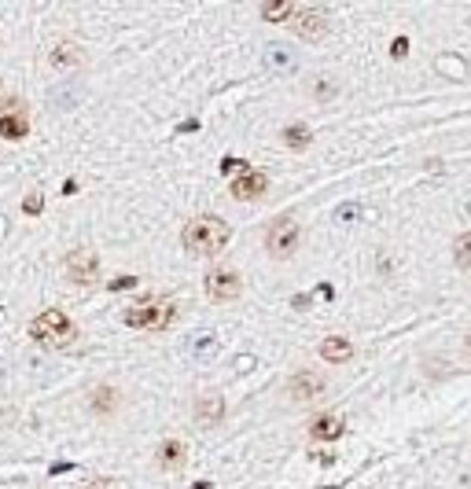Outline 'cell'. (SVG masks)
Wrapping results in <instances>:
<instances>
[{
  "instance_id": "obj_7",
  "label": "cell",
  "mask_w": 471,
  "mask_h": 489,
  "mask_svg": "<svg viewBox=\"0 0 471 489\" xmlns=\"http://www.w3.org/2000/svg\"><path fill=\"white\" fill-rule=\"evenodd\" d=\"M30 133V114L23 103L8 100L4 107H0V136L4 140H23V136Z\"/></svg>"
},
{
  "instance_id": "obj_5",
  "label": "cell",
  "mask_w": 471,
  "mask_h": 489,
  "mask_svg": "<svg viewBox=\"0 0 471 489\" xmlns=\"http://www.w3.org/2000/svg\"><path fill=\"white\" fill-rule=\"evenodd\" d=\"M202 287H207V298H210V302H236V298L243 294L240 272L229 269V265H218V269H210L207 280H202Z\"/></svg>"
},
{
  "instance_id": "obj_23",
  "label": "cell",
  "mask_w": 471,
  "mask_h": 489,
  "mask_svg": "<svg viewBox=\"0 0 471 489\" xmlns=\"http://www.w3.org/2000/svg\"><path fill=\"white\" fill-rule=\"evenodd\" d=\"M309 460H317L320 467H331V464H335V456H331V453H324V449H320V453H313V456H309Z\"/></svg>"
},
{
  "instance_id": "obj_24",
  "label": "cell",
  "mask_w": 471,
  "mask_h": 489,
  "mask_svg": "<svg viewBox=\"0 0 471 489\" xmlns=\"http://www.w3.org/2000/svg\"><path fill=\"white\" fill-rule=\"evenodd\" d=\"M243 166H247V162H240V158H224V162H221L224 173H236V169H243Z\"/></svg>"
},
{
  "instance_id": "obj_2",
  "label": "cell",
  "mask_w": 471,
  "mask_h": 489,
  "mask_svg": "<svg viewBox=\"0 0 471 489\" xmlns=\"http://www.w3.org/2000/svg\"><path fill=\"white\" fill-rule=\"evenodd\" d=\"M30 335L37 338V343H45V346H70L74 338H78V327H74V320L63 309H45L41 316H34L30 320Z\"/></svg>"
},
{
  "instance_id": "obj_10",
  "label": "cell",
  "mask_w": 471,
  "mask_h": 489,
  "mask_svg": "<svg viewBox=\"0 0 471 489\" xmlns=\"http://www.w3.org/2000/svg\"><path fill=\"white\" fill-rule=\"evenodd\" d=\"M291 26H295V34L302 41H320V37H324V30H328V19L320 12H313V8H298V15L291 19Z\"/></svg>"
},
{
  "instance_id": "obj_14",
  "label": "cell",
  "mask_w": 471,
  "mask_h": 489,
  "mask_svg": "<svg viewBox=\"0 0 471 489\" xmlns=\"http://www.w3.org/2000/svg\"><path fill=\"white\" fill-rule=\"evenodd\" d=\"M196 420L202 423V427H213V423H221L224 420V401L221 398H213V394H207L196 405Z\"/></svg>"
},
{
  "instance_id": "obj_12",
  "label": "cell",
  "mask_w": 471,
  "mask_h": 489,
  "mask_svg": "<svg viewBox=\"0 0 471 489\" xmlns=\"http://www.w3.org/2000/svg\"><path fill=\"white\" fill-rule=\"evenodd\" d=\"M155 456H158V467H166V471H180V467H185V460H188V445L177 442V438H169V442L158 445Z\"/></svg>"
},
{
  "instance_id": "obj_18",
  "label": "cell",
  "mask_w": 471,
  "mask_h": 489,
  "mask_svg": "<svg viewBox=\"0 0 471 489\" xmlns=\"http://www.w3.org/2000/svg\"><path fill=\"white\" fill-rule=\"evenodd\" d=\"M280 136H284V144L291 147V151H306V147H309V140H313V133H309V125H302V122L287 125V129H284Z\"/></svg>"
},
{
  "instance_id": "obj_19",
  "label": "cell",
  "mask_w": 471,
  "mask_h": 489,
  "mask_svg": "<svg viewBox=\"0 0 471 489\" xmlns=\"http://www.w3.org/2000/svg\"><path fill=\"white\" fill-rule=\"evenodd\" d=\"M453 258H457L460 269H471V232L457 236V243H453Z\"/></svg>"
},
{
  "instance_id": "obj_15",
  "label": "cell",
  "mask_w": 471,
  "mask_h": 489,
  "mask_svg": "<svg viewBox=\"0 0 471 489\" xmlns=\"http://www.w3.org/2000/svg\"><path fill=\"white\" fill-rule=\"evenodd\" d=\"M48 63L56 70H74L81 63V52H78V45H70V41H63V45H56L48 52Z\"/></svg>"
},
{
  "instance_id": "obj_3",
  "label": "cell",
  "mask_w": 471,
  "mask_h": 489,
  "mask_svg": "<svg viewBox=\"0 0 471 489\" xmlns=\"http://www.w3.org/2000/svg\"><path fill=\"white\" fill-rule=\"evenodd\" d=\"M174 316H177L174 302H144V305L125 309V324L129 327H147V332H163V327L174 324Z\"/></svg>"
},
{
  "instance_id": "obj_13",
  "label": "cell",
  "mask_w": 471,
  "mask_h": 489,
  "mask_svg": "<svg viewBox=\"0 0 471 489\" xmlns=\"http://www.w3.org/2000/svg\"><path fill=\"white\" fill-rule=\"evenodd\" d=\"M320 357L331 360V365H346V360L353 357V343L342 335H328L324 343H320Z\"/></svg>"
},
{
  "instance_id": "obj_1",
  "label": "cell",
  "mask_w": 471,
  "mask_h": 489,
  "mask_svg": "<svg viewBox=\"0 0 471 489\" xmlns=\"http://www.w3.org/2000/svg\"><path fill=\"white\" fill-rule=\"evenodd\" d=\"M180 239H185V247L191 254H221L224 247H229V239H232V228L224 225L221 217L202 214V217L188 221L185 232H180Z\"/></svg>"
},
{
  "instance_id": "obj_17",
  "label": "cell",
  "mask_w": 471,
  "mask_h": 489,
  "mask_svg": "<svg viewBox=\"0 0 471 489\" xmlns=\"http://www.w3.org/2000/svg\"><path fill=\"white\" fill-rule=\"evenodd\" d=\"M89 409L92 412H103V416H111V412L118 409V394L111 387H96L92 394H89Z\"/></svg>"
},
{
  "instance_id": "obj_6",
  "label": "cell",
  "mask_w": 471,
  "mask_h": 489,
  "mask_svg": "<svg viewBox=\"0 0 471 489\" xmlns=\"http://www.w3.org/2000/svg\"><path fill=\"white\" fill-rule=\"evenodd\" d=\"M67 280L78 287H92L100 280V258L92 250H74L67 258Z\"/></svg>"
},
{
  "instance_id": "obj_4",
  "label": "cell",
  "mask_w": 471,
  "mask_h": 489,
  "mask_svg": "<svg viewBox=\"0 0 471 489\" xmlns=\"http://www.w3.org/2000/svg\"><path fill=\"white\" fill-rule=\"evenodd\" d=\"M298 239H302V225H298L295 217H276L269 232H265V250L273 254V258H291Z\"/></svg>"
},
{
  "instance_id": "obj_16",
  "label": "cell",
  "mask_w": 471,
  "mask_h": 489,
  "mask_svg": "<svg viewBox=\"0 0 471 489\" xmlns=\"http://www.w3.org/2000/svg\"><path fill=\"white\" fill-rule=\"evenodd\" d=\"M298 15V8L291 0H269V4H262V19L265 23H291Z\"/></svg>"
},
{
  "instance_id": "obj_26",
  "label": "cell",
  "mask_w": 471,
  "mask_h": 489,
  "mask_svg": "<svg viewBox=\"0 0 471 489\" xmlns=\"http://www.w3.org/2000/svg\"><path fill=\"white\" fill-rule=\"evenodd\" d=\"M213 349V338H199V354H210Z\"/></svg>"
},
{
  "instance_id": "obj_27",
  "label": "cell",
  "mask_w": 471,
  "mask_h": 489,
  "mask_svg": "<svg viewBox=\"0 0 471 489\" xmlns=\"http://www.w3.org/2000/svg\"><path fill=\"white\" fill-rule=\"evenodd\" d=\"M468 346H471V338H468Z\"/></svg>"
},
{
  "instance_id": "obj_11",
  "label": "cell",
  "mask_w": 471,
  "mask_h": 489,
  "mask_svg": "<svg viewBox=\"0 0 471 489\" xmlns=\"http://www.w3.org/2000/svg\"><path fill=\"white\" fill-rule=\"evenodd\" d=\"M342 427H346V420L339 416V412H324V416H317L313 423H309V438H317V442H335Z\"/></svg>"
},
{
  "instance_id": "obj_8",
  "label": "cell",
  "mask_w": 471,
  "mask_h": 489,
  "mask_svg": "<svg viewBox=\"0 0 471 489\" xmlns=\"http://www.w3.org/2000/svg\"><path fill=\"white\" fill-rule=\"evenodd\" d=\"M324 376L320 371H295L291 382H287V394H291L295 401H317L320 394H324Z\"/></svg>"
},
{
  "instance_id": "obj_22",
  "label": "cell",
  "mask_w": 471,
  "mask_h": 489,
  "mask_svg": "<svg viewBox=\"0 0 471 489\" xmlns=\"http://www.w3.org/2000/svg\"><path fill=\"white\" fill-rule=\"evenodd\" d=\"M405 52H409V41H405V37H398V41L390 45V56H394V59H401Z\"/></svg>"
},
{
  "instance_id": "obj_9",
  "label": "cell",
  "mask_w": 471,
  "mask_h": 489,
  "mask_svg": "<svg viewBox=\"0 0 471 489\" xmlns=\"http://www.w3.org/2000/svg\"><path fill=\"white\" fill-rule=\"evenodd\" d=\"M265 188H269V177H265L262 169H243V173L232 180V195L240 199V203H247V199H262Z\"/></svg>"
},
{
  "instance_id": "obj_21",
  "label": "cell",
  "mask_w": 471,
  "mask_h": 489,
  "mask_svg": "<svg viewBox=\"0 0 471 489\" xmlns=\"http://www.w3.org/2000/svg\"><path fill=\"white\" fill-rule=\"evenodd\" d=\"M129 287H136L133 276H118V280L111 283V291H129Z\"/></svg>"
},
{
  "instance_id": "obj_25",
  "label": "cell",
  "mask_w": 471,
  "mask_h": 489,
  "mask_svg": "<svg viewBox=\"0 0 471 489\" xmlns=\"http://www.w3.org/2000/svg\"><path fill=\"white\" fill-rule=\"evenodd\" d=\"M23 210H26V214H41V199H37V195H30L26 203H23Z\"/></svg>"
},
{
  "instance_id": "obj_20",
  "label": "cell",
  "mask_w": 471,
  "mask_h": 489,
  "mask_svg": "<svg viewBox=\"0 0 471 489\" xmlns=\"http://www.w3.org/2000/svg\"><path fill=\"white\" fill-rule=\"evenodd\" d=\"M85 489H122V482H118V478H92Z\"/></svg>"
}]
</instances>
